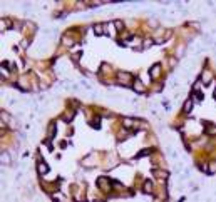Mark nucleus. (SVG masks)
<instances>
[{"instance_id":"obj_1","label":"nucleus","mask_w":216,"mask_h":202,"mask_svg":"<svg viewBox=\"0 0 216 202\" xmlns=\"http://www.w3.org/2000/svg\"><path fill=\"white\" fill-rule=\"evenodd\" d=\"M117 80L119 84H124V85H129L132 82V75L129 72H119L117 74Z\"/></svg>"},{"instance_id":"obj_2","label":"nucleus","mask_w":216,"mask_h":202,"mask_svg":"<svg viewBox=\"0 0 216 202\" xmlns=\"http://www.w3.org/2000/svg\"><path fill=\"white\" fill-rule=\"evenodd\" d=\"M149 74H151V79H157L159 77V74H161V64H154L151 70H149Z\"/></svg>"},{"instance_id":"obj_3","label":"nucleus","mask_w":216,"mask_h":202,"mask_svg":"<svg viewBox=\"0 0 216 202\" xmlns=\"http://www.w3.org/2000/svg\"><path fill=\"white\" fill-rule=\"evenodd\" d=\"M37 172H39V175H45L49 172V165L45 162H37Z\"/></svg>"},{"instance_id":"obj_4","label":"nucleus","mask_w":216,"mask_h":202,"mask_svg":"<svg viewBox=\"0 0 216 202\" xmlns=\"http://www.w3.org/2000/svg\"><path fill=\"white\" fill-rule=\"evenodd\" d=\"M191 110H193V99H188L184 102V105H183V112L184 114H191Z\"/></svg>"},{"instance_id":"obj_5","label":"nucleus","mask_w":216,"mask_h":202,"mask_svg":"<svg viewBox=\"0 0 216 202\" xmlns=\"http://www.w3.org/2000/svg\"><path fill=\"white\" fill-rule=\"evenodd\" d=\"M211 79H213V75H211V72H203V74H201V79H199V80H201V82H205V84H209V82H211Z\"/></svg>"},{"instance_id":"obj_6","label":"nucleus","mask_w":216,"mask_h":202,"mask_svg":"<svg viewBox=\"0 0 216 202\" xmlns=\"http://www.w3.org/2000/svg\"><path fill=\"white\" fill-rule=\"evenodd\" d=\"M144 192L146 194L153 192V181H151V179H147L146 182H144Z\"/></svg>"},{"instance_id":"obj_7","label":"nucleus","mask_w":216,"mask_h":202,"mask_svg":"<svg viewBox=\"0 0 216 202\" xmlns=\"http://www.w3.org/2000/svg\"><path fill=\"white\" fill-rule=\"evenodd\" d=\"M104 27H106V25H102V23H97V25H94V30H96V34H97V35H102V34H104Z\"/></svg>"},{"instance_id":"obj_8","label":"nucleus","mask_w":216,"mask_h":202,"mask_svg":"<svg viewBox=\"0 0 216 202\" xmlns=\"http://www.w3.org/2000/svg\"><path fill=\"white\" fill-rule=\"evenodd\" d=\"M97 184L102 187V189H109V184H107V179L106 177H102V179H99L97 181Z\"/></svg>"},{"instance_id":"obj_9","label":"nucleus","mask_w":216,"mask_h":202,"mask_svg":"<svg viewBox=\"0 0 216 202\" xmlns=\"http://www.w3.org/2000/svg\"><path fill=\"white\" fill-rule=\"evenodd\" d=\"M134 90H136V92H144V87H142V84H141L139 80L134 82Z\"/></svg>"},{"instance_id":"obj_10","label":"nucleus","mask_w":216,"mask_h":202,"mask_svg":"<svg viewBox=\"0 0 216 202\" xmlns=\"http://www.w3.org/2000/svg\"><path fill=\"white\" fill-rule=\"evenodd\" d=\"M151 154V149H144V150H141L138 155H136V159H139V157H144V155H149Z\"/></svg>"},{"instance_id":"obj_11","label":"nucleus","mask_w":216,"mask_h":202,"mask_svg":"<svg viewBox=\"0 0 216 202\" xmlns=\"http://www.w3.org/2000/svg\"><path fill=\"white\" fill-rule=\"evenodd\" d=\"M55 135V124H50V127H49V139H52Z\"/></svg>"},{"instance_id":"obj_12","label":"nucleus","mask_w":216,"mask_h":202,"mask_svg":"<svg viewBox=\"0 0 216 202\" xmlns=\"http://www.w3.org/2000/svg\"><path fill=\"white\" fill-rule=\"evenodd\" d=\"M154 177H167V172H161V170H154L153 172Z\"/></svg>"},{"instance_id":"obj_13","label":"nucleus","mask_w":216,"mask_h":202,"mask_svg":"<svg viewBox=\"0 0 216 202\" xmlns=\"http://www.w3.org/2000/svg\"><path fill=\"white\" fill-rule=\"evenodd\" d=\"M208 172H209V174H215V172H216V162H211V164H209V167H208Z\"/></svg>"},{"instance_id":"obj_14","label":"nucleus","mask_w":216,"mask_h":202,"mask_svg":"<svg viewBox=\"0 0 216 202\" xmlns=\"http://www.w3.org/2000/svg\"><path fill=\"white\" fill-rule=\"evenodd\" d=\"M124 127H126V129L132 127V119H124Z\"/></svg>"},{"instance_id":"obj_15","label":"nucleus","mask_w":216,"mask_h":202,"mask_svg":"<svg viewBox=\"0 0 216 202\" xmlns=\"http://www.w3.org/2000/svg\"><path fill=\"white\" fill-rule=\"evenodd\" d=\"M2 162H3V164H9L10 162V159H9V155H7V154L2 155Z\"/></svg>"},{"instance_id":"obj_16","label":"nucleus","mask_w":216,"mask_h":202,"mask_svg":"<svg viewBox=\"0 0 216 202\" xmlns=\"http://www.w3.org/2000/svg\"><path fill=\"white\" fill-rule=\"evenodd\" d=\"M116 27H117V29L121 30V29H122V27H124V23H122L121 20H117V22H116Z\"/></svg>"},{"instance_id":"obj_17","label":"nucleus","mask_w":216,"mask_h":202,"mask_svg":"<svg viewBox=\"0 0 216 202\" xmlns=\"http://www.w3.org/2000/svg\"><path fill=\"white\" fill-rule=\"evenodd\" d=\"M151 44H154V42H153V40H146V42H144V47H149Z\"/></svg>"},{"instance_id":"obj_18","label":"nucleus","mask_w":216,"mask_h":202,"mask_svg":"<svg viewBox=\"0 0 216 202\" xmlns=\"http://www.w3.org/2000/svg\"><path fill=\"white\" fill-rule=\"evenodd\" d=\"M169 64H171V67H174V65H176V60H174V58H171V60H169Z\"/></svg>"}]
</instances>
